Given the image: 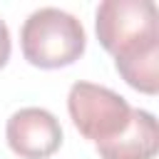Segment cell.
Wrapping results in <instances>:
<instances>
[{"instance_id": "cell-1", "label": "cell", "mask_w": 159, "mask_h": 159, "mask_svg": "<svg viewBox=\"0 0 159 159\" xmlns=\"http://www.w3.org/2000/svg\"><path fill=\"white\" fill-rule=\"evenodd\" d=\"M87 35L82 22L60 10V7H40L27 15L20 30L22 57L40 70L67 67L84 52Z\"/></svg>"}, {"instance_id": "cell-2", "label": "cell", "mask_w": 159, "mask_h": 159, "mask_svg": "<svg viewBox=\"0 0 159 159\" xmlns=\"http://www.w3.org/2000/svg\"><path fill=\"white\" fill-rule=\"evenodd\" d=\"M157 5L152 0H104L94 12L99 45L117 57L159 45Z\"/></svg>"}, {"instance_id": "cell-3", "label": "cell", "mask_w": 159, "mask_h": 159, "mask_svg": "<svg viewBox=\"0 0 159 159\" xmlns=\"http://www.w3.org/2000/svg\"><path fill=\"white\" fill-rule=\"evenodd\" d=\"M67 112L84 139L102 144L114 139L127 127L132 107L114 89L80 80L67 92Z\"/></svg>"}, {"instance_id": "cell-4", "label": "cell", "mask_w": 159, "mask_h": 159, "mask_svg": "<svg viewBox=\"0 0 159 159\" xmlns=\"http://www.w3.org/2000/svg\"><path fill=\"white\" fill-rule=\"evenodd\" d=\"M5 139L22 159H47L62 144V127L52 112L42 107H22L10 114Z\"/></svg>"}, {"instance_id": "cell-5", "label": "cell", "mask_w": 159, "mask_h": 159, "mask_svg": "<svg viewBox=\"0 0 159 159\" xmlns=\"http://www.w3.org/2000/svg\"><path fill=\"white\" fill-rule=\"evenodd\" d=\"M99 159H154L159 152V129L152 112L132 107L127 127L109 142L94 144Z\"/></svg>"}, {"instance_id": "cell-6", "label": "cell", "mask_w": 159, "mask_h": 159, "mask_svg": "<svg viewBox=\"0 0 159 159\" xmlns=\"http://www.w3.org/2000/svg\"><path fill=\"white\" fill-rule=\"evenodd\" d=\"M114 67L132 89L144 92V94H157V89H159V45L117 57Z\"/></svg>"}, {"instance_id": "cell-7", "label": "cell", "mask_w": 159, "mask_h": 159, "mask_svg": "<svg viewBox=\"0 0 159 159\" xmlns=\"http://www.w3.org/2000/svg\"><path fill=\"white\" fill-rule=\"evenodd\" d=\"M10 47H12V42H10V30H7V25H5V20H0V70L7 65V60H10Z\"/></svg>"}]
</instances>
